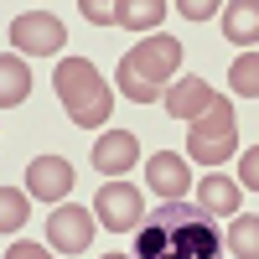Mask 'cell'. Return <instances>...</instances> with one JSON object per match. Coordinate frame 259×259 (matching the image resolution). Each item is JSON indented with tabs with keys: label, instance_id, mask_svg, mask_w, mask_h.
<instances>
[{
	"label": "cell",
	"instance_id": "obj_8",
	"mask_svg": "<svg viewBox=\"0 0 259 259\" xmlns=\"http://www.w3.org/2000/svg\"><path fill=\"white\" fill-rule=\"evenodd\" d=\"M145 182H150V192H156V197L182 202V192L192 187V166L177 156V150H156V156L145 161Z\"/></svg>",
	"mask_w": 259,
	"mask_h": 259
},
{
	"label": "cell",
	"instance_id": "obj_5",
	"mask_svg": "<svg viewBox=\"0 0 259 259\" xmlns=\"http://www.w3.org/2000/svg\"><path fill=\"white\" fill-rule=\"evenodd\" d=\"M68 47V26L52 16V11H26L11 21V52H47L57 57Z\"/></svg>",
	"mask_w": 259,
	"mask_h": 259
},
{
	"label": "cell",
	"instance_id": "obj_21",
	"mask_svg": "<svg viewBox=\"0 0 259 259\" xmlns=\"http://www.w3.org/2000/svg\"><path fill=\"white\" fill-rule=\"evenodd\" d=\"M239 177H244V187H254V192H259V150H244V161H239Z\"/></svg>",
	"mask_w": 259,
	"mask_h": 259
},
{
	"label": "cell",
	"instance_id": "obj_7",
	"mask_svg": "<svg viewBox=\"0 0 259 259\" xmlns=\"http://www.w3.org/2000/svg\"><path fill=\"white\" fill-rule=\"evenodd\" d=\"M47 239H52L57 254H83V249L94 244V212L89 207H52Z\"/></svg>",
	"mask_w": 259,
	"mask_h": 259
},
{
	"label": "cell",
	"instance_id": "obj_10",
	"mask_svg": "<svg viewBox=\"0 0 259 259\" xmlns=\"http://www.w3.org/2000/svg\"><path fill=\"white\" fill-rule=\"evenodd\" d=\"M135 161H140V140H135V130H109V135H99V145H94V166H99V177H124Z\"/></svg>",
	"mask_w": 259,
	"mask_h": 259
},
{
	"label": "cell",
	"instance_id": "obj_14",
	"mask_svg": "<svg viewBox=\"0 0 259 259\" xmlns=\"http://www.w3.org/2000/svg\"><path fill=\"white\" fill-rule=\"evenodd\" d=\"M166 0H124V6H114V26H130V31H156L166 21Z\"/></svg>",
	"mask_w": 259,
	"mask_h": 259
},
{
	"label": "cell",
	"instance_id": "obj_2",
	"mask_svg": "<svg viewBox=\"0 0 259 259\" xmlns=\"http://www.w3.org/2000/svg\"><path fill=\"white\" fill-rule=\"evenodd\" d=\"M177 68H182V41L150 36L135 52H124V62H119V94L135 99V104H156V99L171 94Z\"/></svg>",
	"mask_w": 259,
	"mask_h": 259
},
{
	"label": "cell",
	"instance_id": "obj_18",
	"mask_svg": "<svg viewBox=\"0 0 259 259\" xmlns=\"http://www.w3.org/2000/svg\"><path fill=\"white\" fill-rule=\"evenodd\" d=\"M21 223H26V197H21L16 187H6V192H0V228L16 233Z\"/></svg>",
	"mask_w": 259,
	"mask_h": 259
},
{
	"label": "cell",
	"instance_id": "obj_23",
	"mask_svg": "<svg viewBox=\"0 0 259 259\" xmlns=\"http://www.w3.org/2000/svg\"><path fill=\"white\" fill-rule=\"evenodd\" d=\"M99 259H124V254H99Z\"/></svg>",
	"mask_w": 259,
	"mask_h": 259
},
{
	"label": "cell",
	"instance_id": "obj_12",
	"mask_svg": "<svg viewBox=\"0 0 259 259\" xmlns=\"http://www.w3.org/2000/svg\"><path fill=\"white\" fill-rule=\"evenodd\" d=\"M223 36L233 47H254L259 41V0H233V6H223Z\"/></svg>",
	"mask_w": 259,
	"mask_h": 259
},
{
	"label": "cell",
	"instance_id": "obj_3",
	"mask_svg": "<svg viewBox=\"0 0 259 259\" xmlns=\"http://www.w3.org/2000/svg\"><path fill=\"white\" fill-rule=\"evenodd\" d=\"M52 83H57V99H62V109H68V119L78 130H99L104 119H109L114 94H109V83L99 78V68L89 57H62Z\"/></svg>",
	"mask_w": 259,
	"mask_h": 259
},
{
	"label": "cell",
	"instance_id": "obj_16",
	"mask_svg": "<svg viewBox=\"0 0 259 259\" xmlns=\"http://www.w3.org/2000/svg\"><path fill=\"white\" fill-rule=\"evenodd\" d=\"M228 249H233V259H259V218H233L228 223Z\"/></svg>",
	"mask_w": 259,
	"mask_h": 259
},
{
	"label": "cell",
	"instance_id": "obj_1",
	"mask_svg": "<svg viewBox=\"0 0 259 259\" xmlns=\"http://www.w3.org/2000/svg\"><path fill=\"white\" fill-rule=\"evenodd\" d=\"M130 259H223V239L197 202H161L135 228Z\"/></svg>",
	"mask_w": 259,
	"mask_h": 259
},
{
	"label": "cell",
	"instance_id": "obj_11",
	"mask_svg": "<svg viewBox=\"0 0 259 259\" xmlns=\"http://www.w3.org/2000/svg\"><path fill=\"white\" fill-rule=\"evenodd\" d=\"M161 104H166V114H171V119L197 124V119L212 109V104H218V94H212L202 78H182V83H171V94H166Z\"/></svg>",
	"mask_w": 259,
	"mask_h": 259
},
{
	"label": "cell",
	"instance_id": "obj_17",
	"mask_svg": "<svg viewBox=\"0 0 259 259\" xmlns=\"http://www.w3.org/2000/svg\"><path fill=\"white\" fill-rule=\"evenodd\" d=\"M228 89L244 94V99H259V52L233 57V68H228Z\"/></svg>",
	"mask_w": 259,
	"mask_h": 259
},
{
	"label": "cell",
	"instance_id": "obj_9",
	"mask_svg": "<svg viewBox=\"0 0 259 259\" xmlns=\"http://www.w3.org/2000/svg\"><path fill=\"white\" fill-rule=\"evenodd\" d=\"M26 192L57 207V197H68V192H73V166L62 161V156H36V161L26 166Z\"/></svg>",
	"mask_w": 259,
	"mask_h": 259
},
{
	"label": "cell",
	"instance_id": "obj_13",
	"mask_svg": "<svg viewBox=\"0 0 259 259\" xmlns=\"http://www.w3.org/2000/svg\"><path fill=\"white\" fill-rule=\"evenodd\" d=\"M239 197H244V187L228 182V177H202L197 182V207L207 212V218H218V212H239Z\"/></svg>",
	"mask_w": 259,
	"mask_h": 259
},
{
	"label": "cell",
	"instance_id": "obj_15",
	"mask_svg": "<svg viewBox=\"0 0 259 259\" xmlns=\"http://www.w3.org/2000/svg\"><path fill=\"white\" fill-rule=\"evenodd\" d=\"M26 94H31V68H26L16 52H6V57H0V104L16 109Z\"/></svg>",
	"mask_w": 259,
	"mask_h": 259
},
{
	"label": "cell",
	"instance_id": "obj_4",
	"mask_svg": "<svg viewBox=\"0 0 259 259\" xmlns=\"http://www.w3.org/2000/svg\"><path fill=\"white\" fill-rule=\"evenodd\" d=\"M233 150H239V119H233V104L218 99L197 124H192V135H187V156L202 161V166H223Z\"/></svg>",
	"mask_w": 259,
	"mask_h": 259
},
{
	"label": "cell",
	"instance_id": "obj_20",
	"mask_svg": "<svg viewBox=\"0 0 259 259\" xmlns=\"http://www.w3.org/2000/svg\"><path fill=\"white\" fill-rule=\"evenodd\" d=\"M83 16H89L94 21V26H114V6H104V0H83V6H78Z\"/></svg>",
	"mask_w": 259,
	"mask_h": 259
},
{
	"label": "cell",
	"instance_id": "obj_19",
	"mask_svg": "<svg viewBox=\"0 0 259 259\" xmlns=\"http://www.w3.org/2000/svg\"><path fill=\"white\" fill-rule=\"evenodd\" d=\"M187 21H207V16H218L223 6H218V0H182V6H177Z\"/></svg>",
	"mask_w": 259,
	"mask_h": 259
},
{
	"label": "cell",
	"instance_id": "obj_22",
	"mask_svg": "<svg viewBox=\"0 0 259 259\" xmlns=\"http://www.w3.org/2000/svg\"><path fill=\"white\" fill-rule=\"evenodd\" d=\"M6 259H52V254L41 249V244H11V249H6Z\"/></svg>",
	"mask_w": 259,
	"mask_h": 259
},
{
	"label": "cell",
	"instance_id": "obj_6",
	"mask_svg": "<svg viewBox=\"0 0 259 259\" xmlns=\"http://www.w3.org/2000/svg\"><path fill=\"white\" fill-rule=\"evenodd\" d=\"M94 218L109 228V233H130V228H140V223H145L140 192L130 187V182H109V187H99V197H94Z\"/></svg>",
	"mask_w": 259,
	"mask_h": 259
}]
</instances>
